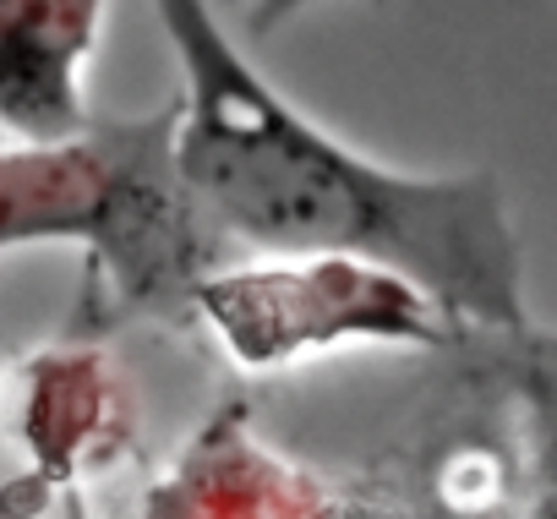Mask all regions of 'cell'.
Listing matches in <instances>:
<instances>
[{
  "label": "cell",
  "instance_id": "cell-1",
  "mask_svg": "<svg viewBox=\"0 0 557 519\" xmlns=\"http://www.w3.org/2000/svg\"><path fill=\"white\" fill-rule=\"evenodd\" d=\"M181 61L170 175L191 219L257 257H356L437 312L519 323V251L492 175H405L307 121L208 0H153Z\"/></svg>",
  "mask_w": 557,
  "mask_h": 519
},
{
  "label": "cell",
  "instance_id": "cell-2",
  "mask_svg": "<svg viewBox=\"0 0 557 519\" xmlns=\"http://www.w3.org/2000/svg\"><path fill=\"white\" fill-rule=\"evenodd\" d=\"M186 202L170 175V110L132 126H94L61 148L0 143V251L88 240L143 269L181 235Z\"/></svg>",
  "mask_w": 557,
  "mask_h": 519
},
{
  "label": "cell",
  "instance_id": "cell-3",
  "mask_svg": "<svg viewBox=\"0 0 557 519\" xmlns=\"http://www.w3.org/2000/svg\"><path fill=\"white\" fill-rule=\"evenodd\" d=\"M208 334L251 372L345 339L432 345L437 307L388 269L356 257H257L191 285Z\"/></svg>",
  "mask_w": 557,
  "mask_h": 519
},
{
  "label": "cell",
  "instance_id": "cell-4",
  "mask_svg": "<svg viewBox=\"0 0 557 519\" xmlns=\"http://www.w3.org/2000/svg\"><path fill=\"white\" fill-rule=\"evenodd\" d=\"M110 0H0V143L61 148L94 132L88 61Z\"/></svg>",
  "mask_w": 557,
  "mask_h": 519
},
{
  "label": "cell",
  "instance_id": "cell-5",
  "mask_svg": "<svg viewBox=\"0 0 557 519\" xmlns=\"http://www.w3.org/2000/svg\"><path fill=\"white\" fill-rule=\"evenodd\" d=\"M219 7L230 12V23H235L240 34L262 39V34H273L278 23H290L296 12L318 7V0H219Z\"/></svg>",
  "mask_w": 557,
  "mask_h": 519
}]
</instances>
